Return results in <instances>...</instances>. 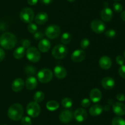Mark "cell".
<instances>
[{
	"label": "cell",
	"mask_w": 125,
	"mask_h": 125,
	"mask_svg": "<svg viewBox=\"0 0 125 125\" xmlns=\"http://www.w3.org/2000/svg\"><path fill=\"white\" fill-rule=\"evenodd\" d=\"M26 54V57L28 60L32 62H38L41 58L40 51L37 48L34 47L28 48Z\"/></svg>",
	"instance_id": "obj_7"
},
{
	"label": "cell",
	"mask_w": 125,
	"mask_h": 125,
	"mask_svg": "<svg viewBox=\"0 0 125 125\" xmlns=\"http://www.w3.org/2000/svg\"><path fill=\"white\" fill-rule=\"evenodd\" d=\"M17 42L16 36L11 33H5L0 37V45L7 50L13 49L17 44Z\"/></svg>",
	"instance_id": "obj_1"
},
{
	"label": "cell",
	"mask_w": 125,
	"mask_h": 125,
	"mask_svg": "<svg viewBox=\"0 0 125 125\" xmlns=\"http://www.w3.org/2000/svg\"><path fill=\"white\" fill-rule=\"evenodd\" d=\"M38 2V0H28V3L30 6H34Z\"/></svg>",
	"instance_id": "obj_43"
},
{
	"label": "cell",
	"mask_w": 125,
	"mask_h": 125,
	"mask_svg": "<svg viewBox=\"0 0 125 125\" xmlns=\"http://www.w3.org/2000/svg\"><path fill=\"white\" fill-rule=\"evenodd\" d=\"M68 1H69V2H73V1H74L75 0H67Z\"/></svg>",
	"instance_id": "obj_46"
},
{
	"label": "cell",
	"mask_w": 125,
	"mask_h": 125,
	"mask_svg": "<svg viewBox=\"0 0 125 125\" xmlns=\"http://www.w3.org/2000/svg\"><path fill=\"white\" fill-rule=\"evenodd\" d=\"M48 19V15L45 12H40L36 15L35 22L38 25H43L46 23Z\"/></svg>",
	"instance_id": "obj_21"
},
{
	"label": "cell",
	"mask_w": 125,
	"mask_h": 125,
	"mask_svg": "<svg viewBox=\"0 0 125 125\" xmlns=\"http://www.w3.org/2000/svg\"><path fill=\"white\" fill-rule=\"evenodd\" d=\"M114 112L118 116H123L125 115V105L123 103L117 102L112 105Z\"/></svg>",
	"instance_id": "obj_12"
},
{
	"label": "cell",
	"mask_w": 125,
	"mask_h": 125,
	"mask_svg": "<svg viewBox=\"0 0 125 125\" xmlns=\"http://www.w3.org/2000/svg\"><path fill=\"white\" fill-rule=\"evenodd\" d=\"M124 58H125V52H124Z\"/></svg>",
	"instance_id": "obj_47"
},
{
	"label": "cell",
	"mask_w": 125,
	"mask_h": 125,
	"mask_svg": "<svg viewBox=\"0 0 125 125\" xmlns=\"http://www.w3.org/2000/svg\"><path fill=\"white\" fill-rule=\"evenodd\" d=\"M105 36L109 39H112L116 36V31L114 29H108L105 33Z\"/></svg>",
	"instance_id": "obj_34"
},
{
	"label": "cell",
	"mask_w": 125,
	"mask_h": 125,
	"mask_svg": "<svg viewBox=\"0 0 125 125\" xmlns=\"http://www.w3.org/2000/svg\"><path fill=\"white\" fill-rule=\"evenodd\" d=\"M115 1H120V0H115Z\"/></svg>",
	"instance_id": "obj_48"
},
{
	"label": "cell",
	"mask_w": 125,
	"mask_h": 125,
	"mask_svg": "<svg viewBox=\"0 0 125 125\" xmlns=\"http://www.w3.org/2000/svg\"><path fill=\"white\" fill-rule=\"evenodd\" d=\"M44 98H45V94L41 91H37L34 95V100L35 102H40L43 100Z\"/></svg>",
	"instance_id": "obj_27"
},
{
	"label": "cell",
	"mask_w": 125,
	"mask_h": 125,
	"mask_svg": "<svg viewBox=\"0 0 125 125\" xmlns=\"http://www.w3.org/2000/svg\"><path fill=\"white\" fill-rule=\"evenodd\" d=\"M55 76L59 79H63L66 77L67 74V71L63 67L61 66H57L54 69Z\"/></svg>",
	"instance_id": "obj_19"
},
{
	"label": "cell",
	"mask_w": 125,
	"mask_h": 125,
	"mask_svg": "<svg viewBox=\"0 0 125 125\" xmlns=\"http://www.w3.org/2000/svg\"><path fill=\"white\" fill-rule=\"evenodd\" d=\"M101 18L104 22H109L113 17V12L112 9L108 7H105L101 12Z\"/></svg>",
	"instance_id": "obj_13"
},
{
	"label": "cell",
	"mask_w": 125,
	"mask_h": 125,
	"mask_svg": "<svg viewBox=\"0 0 125 125\" xmlns=\"http://www.w3.org/2000/svg\"><path fill=\"white\" fill-rule=\"evenodd\" d=\"M101 85L104 89H111L114 87L115 80L111 77H104L101 80Z\"/></svg>",
	"instance_id": "obj_17"
},
{
	"label": "cell",
	"mask_w": 125,
	"mask_h": 125,
	"mask_svg": "<svg viewBox=\"0 0 125 125\" xmlns=\"http://www.w3.org/2000/svg\"></svg>",
	"instance_id": "obj_49"
},
{
	"label": "cell",
	"mask_w": 125,
	"mask_h": 125,
	"mask_svg": "<svg viewBox=\"0 0 125 125\" xmlns=\"http://www.w3.org/2000/svg\"><path fill=\"white\" fill-rule=\"evenodd\" d=\"M90 28L94 33L96 34H101L106 29V25L103 21L99 19H95L91 22Z\"/></svg>",
	"instance_id": "obj_8"
},
{
	"label": "cell",
	"mask_w": 125,
	"mask_h": 125,
	"mask_svg": "<svg viewBox=\"0 0 125 125\" xmlns=\"http://www.w3.org/2000/svg\"><path fill=\"white\" fill-rule=\"evenodd\" d=\"M90 105V100L87 98L83 99L81 101V105L83 107H88Z\"/></svg>",
	"instance_id": "obj_37"
},
{
	"label": "cell",
	"mask_w": 125,
	"mask_h": 125,
	"mask_svg": "<svg viewBox=\"0 0 125 125\" xmlns=\"http://www.w3.org/2000/svg\"><path fill=\"white\" fill-rule=\"evenodd\" d=\"M90 44V40L88 38H84L81 42V47L82 49H86Z\"/></svg>",
	"instance_id": "obj_32"
},
{
	"label": "cell",
	"mask_w": 125,
	"mask_h": 125,
	"mask_svg": "<svg viewBox=\"0 0 125 125\" xmlns=\"http://www.w3.org/2000/svg\"><path fill=\"white\" fill-rule=\"evenodd\" d=\"M39 49L42 52H47L51 48V43L48 39H42L39 43Z\"/></svg>",
	"instance_id": "obj_20"
},
{
	"label": "cell",
	"mask_w": 125,
	"mask_h": 125,
	"mask_svg": "<svg viewBox=\"0 0 125 125\" xmlns=\"http://www.w3.org/2000/svg\"><path fill=\"white\" fill-rule=\"evenodd\" d=\"M103 110V107L101 104H95L90 108L89 113L92 116H98L102 113Z\"/></svg>",
	"instance_id": "obj_22"
},
{
	"label": "cell",
	"mask_w": 125,
	"mask_h": 125,
	"mask_svg": "<svg viewBox=\"0 0 125 125\" xmlns=\"http://www.w3.org/2000/svg\"><path fill=\"white\" fill-rule=\"evenodd\" d=\"M72 39V36L70 33L68 32H65L62 34L61 37V42L63 44H68L71 42Z\"/></svg>",
	"instance_id": "obj_26"
},
{
	"label": "cell",
	"mask_w": 125,
	"mask_h": 125,
	"mask_svg": "<svg viewBox=\"0 0 125 125\" xmlns=\"http://www.w3.org/2000/svg\"><path fill=\"white\" fill-rule=\"evenodd\" d=\"M28 30L31 33H35L37 31V26L33 23H29L28 26Z\"/></svg>",
	"instance_id": "obj_31"
},
{
	"label": "cell",
	"mask_w": 125,
	"mask_h": 125,
	"mask_svg": "<svg viewBox=\"0 0 125 125\" xmlns=\"http://www.w3.org/2000/svg\"><path fill=\"white\" fill-rule=\"evenodd\" d=\"M34 37L36 40H39V39H42L43 38L44 34L42 33V32L37 31L36 33H34Z\"/></svg>",
	"instance_id": "obj_39"
},
{
	"label": "cell",
	"mask_w": 125,
	"mask_h": 125,
	"mask_svg": "<svg viewBox=\"0 0 125 125\" xmlns=\"http://www.w3.org/2000/svg\"><path fill=\"white\" fill-rule=\"evenodd\" d=\"M117 99H118L119 101H124V100H125V96L124 94L119 93V94H118L117 95Z\"/></svg>",
	"instance_id": "obj_41"
},
{
	"label": "cell",
	"mask_w": 125,
	"mask_h": 125,
	"mask_svg": "<svg viewBox=\"0 0 125 125\" xmlns=\"http://www.w3.org/2000/svg\"><path fill=\"white\" fill-rule=\"evenodd\" d=\"M116 62L118 64L120 65V66H122L123 65L125 62V59L123 58V56H121V55H118V56H117L116 58Z\"/></svg>",
	"instance_id": "obj_38"
},
{
	"label": "cell",
	"mask_w": 125,
	"mask_h": 125,
	"mask_svg": "<svg viewBox=\"0 0 125 125\" xmlns=\"http://www.w3.org/2000/svg\"><path fill=\"white\" fill-rule=\"evenodd\" d=\"M46 108L50 111H54L57 110L59 107V104L56 100H49L46 103Z\"/></svg>",
	"instance_id": "obj_25"
},
{
	"label": "cell",
	"mask_w": 125,
	"mask_h": 125,
	"mask_svg": "<svg viewBox=\"0 0 125 125\" xmlns=\"http://www.w3.org/2000/svg\"><path fill=\"white\" fill-rule=\"evenodd\" d=\"M24 81L22 78H17L13 81L12 83V89L15 92H19L24 87Z\"/></svg>",
	"instance_id": "obj_18"
},
{
	"label": "cell",
	"mask_w": 125,
	"mask_h": 125,
	"mask_svg": "<svg viewBox=\"0 0 125 125\" xmlns=\"http://www.w3.org/2000/svg\"><path fill=\"white\" fill-rule=\"evenodd\" d=\"M102 98V93L98 88L92 89L90 93V99L93 102L96 103L100 101Z\"/></svg>",
	"instance_id": "obj_16"
},
{
	"label": "cell",
	"mask_w": 125,
	"mask_h": 125,
	"mask_svg": "<svg viewBox=\"0 0 125 125\" xmlns=\"http://www.w3.org/2000/svg\"><path fill=\"white\" fill-rule=\"evenodd\" d=\"M24 71L26 74L29 76L34 75L36 74V69L32 66H27L24 69Z\"/></svg>",
	"instance_id": "obj_29"
},
{
	"label": "cell",
	"mask_w": 125,
	"mask_h": 125,
	"mask_svg": "<svg viewBox=\"0 0 125 125\" xmlns=\"http://www.w3.org/2000/svg\"><path fill=\"white\" fill-rule=\"evenodd\" d=\"M112 125H125V120L123 118L117 116L112 120Z\"/></svg>",
	"instance_id": "obj_30"
},
{
	"label": "cell",
	"mask_w": 125,
	"mask_h": 125,
	"mask_svg": "<svg viewBox=\"0 0 125 125\" xmlns=\"http://www.w3.org/2000/svg\"><path fill=\"white\" fill-rule=\"evenodd\" d=\"M25 53V49L23 47H19L15 49L13 52V56L17 60H20L24 56Z\"/></svg>",
	"instance_id": "obj_24"
},
{
	"label": "cell",
	"mask_w": 125,
	"mask_h": 125,
	"mask_svg": "<svg viewBox=\"0 0 125 125\" xmlns=\"http://www.w3.org/2000/svg\"><path fill=\"white\" fill-rule=\"evenodd\" d=\"M40 1L44 4H50L53 1V0H40Z\"/></svg>",
	"instance_id": "obj_44"
},
{
	"label": "cell",
	"mask_w": 125,
	"mask_h": 125,
	"mask_svg": "<svg viewBox=\"0 0 125 125\" xmlns=\"http://www.w3.org/2000/svg\"><path fill=\"white\" fill-rule=\"evenodd\" d=\"M5 57V52L1 48H0V62L4 60Z\"/></svg>",
	"instance_id": "obj_42"
},
{
	"label": "cell",
	"mask_w": 125,
	"mask_h": 125,
	"mask_svg": "<svg viewBox=\"0 0 125 125\" xmlns=\"http://www.w3.org/2000/svg\"><path fill=\"white\" fill-rule=\"evenodd\" d=\"M68 53V49L65 45L59 44L56 45L52 50V55L54 58L61 60L65 57Z\"/></svg>",
	"instance_id": "obj_3"
},
{
	"label": "cell",
	"mask_w": 125,
	"mask_h": 125,
	"mask_svg": "<svg viewBox=\"0 0 125 125\" xmlns=\"http://www.w3.org/2000/svg\"><path fill=\"white\" fill-rule=\"evenodd\" d=\"M73 117V115L70 110H64L60 113L59 119L61 122L67 123L70 122Z\"/></svg>",
	"instance_id": "obj_14"
},
{
	"label": "cell",
	"mask_w": 125,
	"mask_h": 125,
	"mask_svg": "<svg viewBox=\"0 0 125 125\" xmlns=\"http://www.w3.org/2000/svg\"><path fill=\"white\" fill-rule=\"evenodd\" d=\"M86 57V53L83 50H74L72 54L71 58L75 62H80L83 61Z\"/></svg>",
	"instance_id": "obj_10"
},
{
	"label": "cell",
	"mask_w": 125,
	"mask_h": 125,
	"mask_svg": "<svg viewBox=\"0 0 125 125\" xmlns=\"http://www.w3.org/2000/svg\"><path fill=\"white\" fill-rule=\"evenodd\" d=\"M45 35L50 39H55L60 35L61 29L57 25H50L45 29Z\"/></svg>",
	"instance_id": "obj_9"
},
{
	"label": "cell",
	"mask_w": 125,
	"mask_h": 125,
	"mask_svg": "<svg viewBox=\"0 0 125 125\" xmlns=\"http://www.w3.org/2000/svg\"><path fill=\"white\" fill-rule=\"evenodd\" d=\"M21 45H22V47H23L24 49L29 48L31 45L30 40H28V39H24V40H23V41L21 42Z\"/></svg>",
	"instance_id": "obj_40"
},
{
	"label": "cell",
	"mask_w": 125,
	"mask_h": 125,
	"mask_svg": "<svg viewBox=\"0 0 125 125\" xmlns=\"http://www.w3.org/2000/svg\"><path fill=\"white\" fill-rule=\"evenodd\" d=\"M121 18L125 22V11H123L121 13Z\"/></svg>",
	"instance_id": "obj_45"
},
{
	"label": "cell",
	"mask_w": 125,
	"mask_h": 125,
	"mask_svg": "<svg viewBox=\"0 0 125 125\" xmlns=\"http://www.w3.org/2000/svg\"><path fill=\"white\" fill-rule=\"evenodd\" d=\"M113 8L115 12L119 13V12H122V10H123V6L119 2H115L113 4Z\"/></svg>",
	"instance_id": "obj_33"
},
{
	"label": "cell",
	"mask_w": 125,
	"mask_h": 125,
	"mask_svg": "<svg viewBox=\"0 0 125 125\" xmlns=\"http://www.w3.org/2000/svg\"><path fill=\"white\" fill-rule=\"evenodd\" d=\"M37 76L39 82L46 83L50 82L52 78V72L49 69H42L39 71Z\"/></svg>",
	"instance_id": "obj_5"
},
{
	"label": "cell",
	"mask_w": 125,
	"mask_h": 125,
	"mask_svg": "<svg viewBox=\"0 0 125 125\" xmlns=\"http://www.w3.org/2000/svg\"><path fill=\"white\" fill-rule=\"evenodd\" d=\"M118 74L122 78H125V65H122L119 67Z\"/></svg>",
	"instance_id": "obj_36"
},
{
	"label": "cell",
	"mask_w": 125,
	"mask_h": 125,
	"mask_svg": "<svg viewBox=\"0 0 125 125\" xmlns=\"http://www.w3.org/2000/svg\"><path fill=\"white\" fill-rule=\"evenodd\" d=\"M21 123L22 125H31L32 123V120L29 116H24L21 118Z\"/></svg>",
	"instance_id": "obj_35"
},
{
	"label": "cell",
	"mask_w": 125,
	"mask_h": 125,
	"mask_svg": "<svg viewBox=\"0 0 125 125\" xmlns=\"http://www.w3.org/2000/svg\"><path fill=\"white\" fill-rule=\"evenodd\" d=\"M112 60L107 56H101L99 60L100 66L104 70H107L111 68L112 66Z\"/></svg>",
	"instance_id": "obj_15"
},
{
	"label": "cell",
	"mask_w": 125,
	"mask_h": 125,
	"mask_svg": "<svg viewBox=\"0 0 125 125\" xmlns=\"http://www.w3.org/2000/svg\"><path fill=\"white\" fill-rule=\"evenodd\" d=\"M74 117L78 122H83L87 118V113L85 109L83 108H78L74 112Z\"/></svg>",
	"instance_id": "obj_11"
},
{
	"label": "cell",
	"mask_w": 125,
	"mask_h": 125,
	"mask_svg": "<svg viewBox=\"0 0 125 125\" xmlns=\"http://www.w3.org/2000/svg\"><path fill=\"white\" fill-rule=\"evenodd\" d=\"M62 106L66 109H69L73 105V101L69 98H65L62 100Z\"/></svg>",
	"instance_id": "obj_28"
},
{
	"label": "cell",
	"mask_w": 125,
	"mask_h": 125,
	"mask_svg": "<svg viewBox=\"0 0 125 125\" xmlns=\"http://www.w3.org/2000/svg\"><path fill=\"white\" fill-rule=\"evenodd\" d=\"M20 17L24 23H31L34 18V12L31 8L25 7L21 11Z\"/></svg>",
	"instance_id": "obj_4"
},
{
	"label": "cell",
	"mask_w": 125,
	"mask_h": 125,
	"mask_svg": "<svg viewBox=\"0 0 125 125\" xmlns=\"http://www.w3.org/2000/svg\"><path fill=\"white\" fill-rule=\"evenodd\" d=\"M24 109L23 106L18 103L13 104L9 108L7 115L9 118L13 121H18L23 117Z\"/></svg>",
	"instance_id": "obj_2"
},
{
	"label": "cell",
	"mask_w": 125,
	"mask_h": 125,
	"mask_svg": "<svg viewBox=\"0 0 125 125\" xmlns=\"http://www.w3.org/2000/svg\"><path fill=\"white\" fill-rule=\"evenodd\" d=\"M37 85V80L33 76H29L26 80V87L29 90L34 89Z\"/></svg>",
	"instance_id": "obj_23"
},
{
	"label": "cell",
	"mask_w": 125,
	"mask_h": 125,
	"mask_svg": "<svg viewBox=\"0 0 125 125\" xmlns=\"http://www.w3.org/2000/svg\"><path fill=\"white\" fill-rule=\"evenodd\" d=\"M41 109L37 102H31L28 104L26 107L27 113L32 118L37 117L40 113Z\"/></svg>",
	"instance_id": "obj_6"
}]
</instances>
